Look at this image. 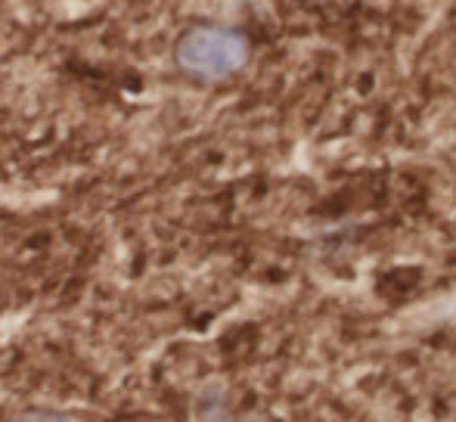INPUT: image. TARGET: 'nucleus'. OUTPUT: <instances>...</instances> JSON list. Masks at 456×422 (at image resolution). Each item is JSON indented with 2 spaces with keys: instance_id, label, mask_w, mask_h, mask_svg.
<instances>
[{
  "instance_id": "nucleus-1",
  "label": "nucleus",
  "mask_w": 456,
  "mask_h": 422,
  "mask_svg": "<svg viewBox=\"0 0 456 422\" xmlns=\"http://www.w3.org/2000/svg\"><path fill=\"white\" fill-rule=\"evenodd\" d=\"M177 66L192 78L221 81L240 72L248 56V44L240 31L217 28V25H196L177 41Z\"/></svg>"
},
{
  "instance_id": "nucleus-2",
  "label": "nucleus",
  "mask_w": 456,
  "mask_h": 422,
  "mask_svg": "<svg viewBox=\"0 0 456 422\" xmlns=\"http://www.w3.org/2000/svg\"><path fill=\"white\" fill-rule=\"evenodd\" d=\"M22 422H69V419L56 417V413H31V417H25Z\"/></svg>"
}]
</instances>
